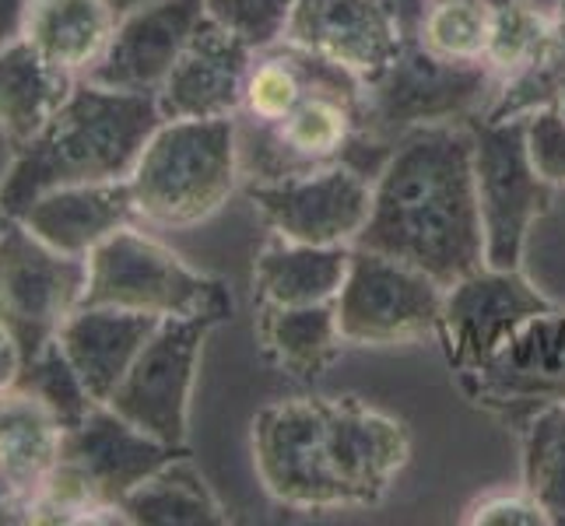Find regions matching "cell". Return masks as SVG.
Instances as JSON below:
<instances>
[{
  "label": "cell",
  "mask_w": 565,
  "mask_h": 526,
  "mask_svg": "<svg viewBox=\"0 0 565 526\" xmlns=\"http://www.w3.org/2000/svg\"><path fill=\"white\" fill-rule=\"evenodd\" d=\"M264 492L302 513L380 505L412 463V432L359 397H285L253 418Z\"/></svg>",
  "instance_id": "1"
},
{
  "label": "cell",
  "mask_w": 565,
  "mask_h": 526,
  "mask_svg": "<svg viewBox=\"0 0 565 526\" xmlns=\"http://www.w3.org/2000/svg\"><path fill=\"white\" fill-rule=\"evenodd\" d=\"M355 246L412 264L443 288L484 267L467 124H425L401 133L373 175V207Z\"/></svg>",
  "instance_id": "2"
},
{
  "label": "cell",
  "mask_w": 565,
  "mask_h": 526,
  "mask_svg": "<svg viewBox=\"0 0 565 526\" xmlns=\"http://www.w3.org/2000/svg\"><path fill=\"white\" fill-rule=\"evenodd\" d=\"M159 127L162 109L154 95L116 92L82 77L35 138L18 144L14 162L0 183L4 214L22 218L35 197L56 186L130 180Z\"/></svg>",
  "instance_id": "3"
},
{
  "label": "cell",
  "mask_w": 565,
  "mask_h": 526,
  "mask_svg": "<svg viewBox=\"0 0 565 526\" xmlns=\"http://www.w3.org/2000/svg\"><path fill=\"white\" fill-rule=\"evenodd\" d=\"M138 218L162 228H190L218 214L243 183L236 116L162 120L130 172Z\"/></svg>",
  "instance_id": "4"
},
{
  "label": "cell",
  "mask_w": 565,
  "mask_h": 526,
  "mask_svg": "<svg viewBox=\"0 0 565 526\" xmlns=\"http://www.w3.org/2000/svg\"><path fill=\"white\" fill-rule=\"evenodd\" d=\"M183 446H169L130 425L109 404H95L85 421L67 428L61 439V463L46 495L56 509L85 519L127 523L124 498L159 474L166 463L183 457Z\"/></svg>",
  "instance_id": "5"
},
{
  "label": "cell",
  "mask_w": 565,
  "mask_h": 526,
  "mask_svg": "<svg viewBox=\"0 0 565 526\" xmlns=\"http://www.w3.org/2000/svg\"><path fill=\"white\" fill-rule=\"evenodd\" d=\"M82 305H113L148 316H214L232 320L225 281L201 275L166 243L130 225L88 253V288Z\"/></svg>",
  "instance_id": "6"
},
{
  "label": "cell",
  "mask_w": 565,
  "mask_h": 526,
  "mask_svg": "<svg viewBox=\"0 0 565 526\" xmlns=\"http://www.w3.org/2000/svg\"><path fill=\"white\" fill-rule=\"evenodd\" d=\"M499 77L484 64H454L401 35V53L365 85V144L383 162L401 133L425 124H463L492 106Z\"/></svg>",
  "instance_id": "7"
},
{
  "label": "cell",
  "mask_w": 565,
  "mask_h": 526,
  "mask_svg": "<svg viewBox=\"0 0 565 526\" xmlns=\"http://www.w3.org/2000/svg\"><path fill=\"white\" fill-rule=\"evenodd\" d=\"M475 138V190L484 232V264L520 270L534 225L552 211L555 183L531 151V116L463 120Z\"/></svg>",
  "instance_id": "8"
},
{
  "label": "cell",
  "mask_w": 565,
  "mask_h": 526,
  "mask_svg": "<svg viewBox=\"0 0 565 526\" xmlns=\"http://www.w3.org/2000/svg\"><path fill=\"white\" fill-rule=\"evenodd\" d=\"M88 257L56 253L8 218L0 232V330L14 341L22 362L56 341L64 320L85 299Z\"/></svg>",
  "instance_id": "9"
},
{
  "label": "cell",
  "mask_w": 565,
  "mask_h": 526,
  "mask_svg": "<svg viewBox=\"0 0 565 526\" xmlns=\"http://www.w3.org/2000/svg\"><path fill=\"white\" fill-rule=\"evenodd\" d=\"M446 288L425 270L386 253L352 246L348 275L338 291V323L344 344L397 347L436 337Z\"/></svg>",
  "instance_id": "10"
},
{
  "label": "cell",
  "mask_w": 565,
  "mask_h": 526,
  "mask_svg": "<svg viewBox=\"0 0 565 526\" xmlns=\"http://www.w3.org/2000/svg\"><path fill=\"white\" fill-rule=\"evenodd\" d=\"M457 379L467 400L516 432L544 407L565 404V309L520 323L492 358Z\"/></svg>",
  "instance_id": "11"
},
{
  "label": "cell",
  "mask_w": 565,
  "mask_h": 526,
  "mask_svg": "<svg viewBox=\"0 0 565 526\" xmlns=\"http://www.w3.org/2000/svg\"><path fill=\"white\" fill-rule=\"evenodd\" d=\"M218 323L222 320L214 316L162 320L106 404L130 425L145 428L148 436L169 446H186L190 397L193 383H198L201 347Z\"/></svg>",
  "instance_id": "12"
},
{
  "label": "cell",
  "mask_w": 565,
  "mask_h": 526,
  "mask_svg": "<svg viewBox=\"0 0 565 526\" xmlns=\"http://www.w3.org/2000/svg\"><path fill=\"white\" fill-rule=\"evenodd\" d=\"M246 197L270 236L306 246H355L373 207V180L338 162L270 183H246Z\"/></svg>",
  "instance_id": "13"
},
{
  "label": "cell",
  "mask_w": 565,
  "mask_h": 526,
  "mask_svg": "<svg viewBox=\"0 0 565 526\" xmlns=\"http://www.w3.org/2000/svg\"><path fill=\"white\" fill-rule=\"evenodd\" d=\"M552 309V302L523 278V270L478 267L454 281L443 296V313L436 341L450 373H471L484 358H492L499 344L520 323Z\"/></svg>",
  "instance_id": "14"
},
{
  "label": "cell",
  "mask_w": 565,
  "mask_h": 526,
  "mask_svg": "<svg viewBox=\"0 0 565 526\" xmlns=\"http://www.w3.org/2000/svg\"><path fill=\"white\" fill-rule=\"evenodd\" d=\"M323 61L373 85L401 53V25L390 0H296L285 35Z\"/></svg>",
  "instance_id": "15"
},
{
  "label": "cell",
  "mask_w": 565,
  "mask_h": 526,
  "mask_svg": "<svg viewBox=\"0 0 565 526\" xmlns=\"http://www.w3.org/2000/svg\"><path fill=\"white\" fill-rule=\"evenodd\" d=\"M204 18V0H151L134 8L116 22L106 53L85 74V82L154 95Z\"/></svg>",
  "instance_id": "16"
},
{
  "label": "cell",
  "mask_w": 565,
  "mask_h": 526,
  "mask_svg": "<svg viewBox=\"0 0 565 526\" xmlns=\"http://www.w3.org/2000/svg\"><path fill=\"white\" fill-rule=\"evenodd\" d=\"M249 43L214 18H204L190 35L180 61L172 64L162 88L154 92L162 120H222L236 116L243 103L246 71L253 61Z\"/></svg>",
  "instance_id": "17"
},
{
  "label": "cell",
  "mask_w": 565,
  "mask_h": 526,
  "mask_svg": "<svg viewBox=\"0 0 565 526\" xmlns=\"http://www.w3.org/2000/svg\"><path fill=\"white\" fill-rule=\"evenodd\" d=\"M134 214H138V207H134L130 183L120 180V183H74V186L46 190L43 197H35L22 211L18 222L56 253L88 257L113 232L127 228Z\"/></svg>",
  "instance_id": "18"
},
{
  "label": "cell",
  "mask_w": 565,
  "mask_h": 526,
  "mask_svg": "<svg viewBox=\"0 0 565 526\" xmlns=\"http://www.w3.org/2000/svg\"><path fill=\"white\" fill-rule=\"evenodd\" d=\"M159 316L130 313V309L113 305H77L64 320L61 341L64 355L77 368V376L85 379L88 394L106 404L113 389L124 383L127 368L141 355L148 337L159 330Z\"/></svg>",
  "instance_id": "19"
},
{
  "label": "cell",
  "mask_w": 565,
  "mask_h": 526,
  "mask_svg": "<svg viewBox=\"0 0 565 526\" xmlns=\"http://www.w3.org/2000/svg\"><path fill=\"white\" fill-rule=\"evenodd\" d=\"M64 428L35 397L22 389H0V477L8 481L14 509L32 523V509L61 463Z\"/></svg>",
  "instance_id": "20"
},
{
  "label": "cell",
  "mask_w": 565,
  "mask_h": 526,
  "mask_svg": "<svg viewBox=\"0 0 565 526\" xmlns=\"http://www.w3.org/2000/svg\"><path fill=\"white\" fill-rule=\"evenodd\" d=\"M352 246H306L270 236L253 260L257 305L334 302L348 275Z\"/></svg>",
  "instance_id": "21"
},
{
  "label": "cell",
  "mask_w": 565,
  "mask_h": 526,
  "mask_svg": "<svg viewBox=\"0 0 565 526\" xmlns=\"http://www.w3.org/2000/svg\"><path fill=\"white\" fill-rule=\"evenodd\" d=\"M77 82L82 77L50 64L25 35L0 50V127L14 148L35 138Z\"/></svg>",
  "instance_id": "22"
},
{
  "label": "cell",
  "mask_w": 565,
  "mask_h": 526,
  "mask_svg": "<svg viewBox=\"0 0 565 526\" xmlns=\"http://www.w3.org/2000/svg\"><path fill=\"white\" fill-rule=\"evenodd\" d=\"M257 341L281 373L313 379L334 365L344 347L338 305H257Z\"/></svg>",
  "instance_id": "23"
},
{
  "label": "cell",
  "mask_w": 565,
  "mask_h": 526,
  "mask_svg": "<svg viewBox=\"0 0 565 526\" xmlns=\"http://www.w3.org/2000/svg\"><path fill=\"white\" fill-rule=\"evenodd\" d=\"M116 22L106 0H32L25 39L50 64L85 77L106 53Z\"/></svg>",
  "instance_id": "24"
},
{
  "label": "cell",
  "mask_w": 565,
  "mask_h": 526,
  "mask_svg": "<svg viewBox=\"0 0 565 526\" xmlns=\"http://www.w3.org/2000/svg\"><path fill=\"white\" fill-rule=\"evenodd\" d=\"M127 523L138 526H225L232 523L201 471L183 457L166 463L124 498Z\"/></svg>",
  "instance_id": "25"
},
{
  "label": "cell",
  "mask_w": 565,
  "mask_h": 526,
  "mask_svg": "<svg viewBox=\"0 0 565 526\" xmlns=\"http://www.w3.org/2000/svg\"><path fill=\"white\" fill-rule=\"evenodd\" d=\"M520 471L552 526H565V404L544 407L520 428Z\"/></svg>",
  "instance_id": "26"
},
{
  "label": "cell",
  "mask_w": 565,
  "mask_h": 526,
  "mask_svg": "<svg viewBox=\"0 0 565 526\" xmlns=\"http://www.w3.org/2000/svg\"><path fill=\"white\" fill-rule=\"evenodd\" d=\"M558 29V0H495V25L484 64L499 88L520 74Z\"/></svg>",
  "instance_id": "27"
},
{
  "label": "cell",
  "mask_w": 565,
  "mask_h": 526,
  "mask_svg": "<svg viewBox=\"0 0 565 526\" xmlns=\"http://www.w3.org/2000/svg\"><path fill=\"white\" fill-rule=\"evenodd\" d=\"M14 389L35 397L46 411L61 421V428H74L77 421H85L88 411L99 400L88 394L85 379L77 376V368L71 365V358L64 355L61 341H50L39 355H32L29 362H22L18 376L11 383Z\"/></svg>",
  "instance_id": "28"
},
{
  "label": "cell",
  "mask_w": 565,
  "mask_h": 526,
  "mask_svg": "<svg viewBox=\"0 0 565 526\" xmlns=\"http://www.w3.org/2000/svg\"><path fill=\"white\" fill-rule=\"evenodd\" d=\"M562 92H565V22L558 18V29L541 46V53L495 92L492 106L481 116H489V120L534 116L537 109H548Z\"/></svg>",
  "instance_id": "29"
},
{
  "label": "cell",
  "mask_w": 565,
  "mask_h": 526,
  "mask_svg": "<svg viewBox=\"0 0 565 526\" xmlns=\"http://www.w3.org/2000/svg\"><path fill=\"white\" fill-rule=\"evenodd\" d=\"M291 8H296V0H204L207 18L236 32L253 50L278 43Z\"/></svg>",
  "instance_id": "30"
},
{
  "label": "cell",
  "mask_w": 565,
  "mask_h": 526,
  "mask_svg": "<svg viewBox=\"0 0 565 526\" xmlns=\"http://www.w3.org/2000/svg\"><path fill=\"white\" fill-rule=\"evenodd\" d=\"M460 523L467 526H552L548 513L541 509V502L523 489L520 492H489L475 498L460 513Z\"/></svg>",
  "instance_id": "31"
},
{
  "label": "cell",
  "mask_w": 565,
  "mask_h": 526,
  "mask_svg": "<svg viewBox=\"0 0 565 526\" xmlns=\"http://www.w3.org/2000/svg\"><path fill=\"white\" fill-rule=\"evenodd\" d=\"M531 151L537 169L555 186H565V92L548 109L531 116Z\"/></svg>",
  "instance_id": "32"
},
{
  "label": "cell",
  "mask_w": 565,
  "mask_h": 526,
  "mask_svg": "<svg viewBox=\"0 0 565 526\" xmlns=\"http://www.w3.org/2000/svg\"><path fill=\"white\" fill-rule=\"evenodd\" d=\"M32 0H0V50L25 35Z\"/></svg>",
  "instance_id": "33"
},
{
  "label": "cell",
  "mask_w": 565,
  "mask_h": 526,
  "mask_svg": "<svg viewBox=\"0 0 565 526\" xmlns=\"http://www.w3.org/2000/svg\"><path fill=\"white\" fill-rule=\"evenodd\" d=\"M18 368H22V355H18L14 341L0 330V389H8L18 376Z\"/></svg>",
  "instance_id": "34"
},
{
  "label": "cell",
  "mask_w": 565,
  "mask_h": 526,
  "mask_svg": "<svg viewBox=\"0 0 565 526\" xmlns=\"http://www.w3.org/2000/svg\"><path fill=\"white\" fill-rule=\"evenodd\" d=\"M14 519H18V509H14L11 489H8V481L0 477V523H14Z\"/></svg>",
  "instance_id": "35"
},
{
  "label": "cell",
  "mask_w": 565,
  "mask_h": 526,
  "mask_svg": "<svg viewBox=\"0 0 565 526\" xmlns=\"http://www.w3.org/2000/svg\"><path fill=\"white\" fill-rule=\"evenodd\" d=\"M106 4L116 11V18H124V14H130L134 8H145V4H151V0H106Z\"/></svg>",
  "instance_id": "36"
},
{
  "label": "cell",
  "mask_w": 565,
  "mask_h": 526,
  "mask_svg": "<svg viewBox=\"0 0 565 526\" xmlns=\"http://www.w3.org/2000/svg\"><path fill=\"white\" fill-rule=\"evenodd\" d=\"M4 222H8V214H4V204H0V232H4Z\"/></svg>",
  "instance_id": "37"
},
{
  "label": "cell",
  "mask_w": 565,
  "mask_h": 526,
  "mask_svg": "<svg viewBox=\"0 0 565 526\" xmlns=\"http://www.w3.org/2000/svg\"><path fill=\"white\" fill-rule=\"evenodd\" d=\"M558 18H562V22H565V0H558Z\"/></svg>",
  "instance_id": "38"
}]
</instances>
